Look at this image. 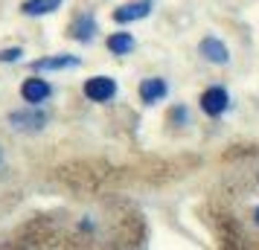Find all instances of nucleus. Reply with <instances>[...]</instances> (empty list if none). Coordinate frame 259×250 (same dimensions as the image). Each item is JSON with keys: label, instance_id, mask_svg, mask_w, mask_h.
<instances>
[{"label": "nucleus", "instance_id": "nucleus-4", "mask_svg": "<svg viewBox=\"0 0 259 250\" xmlns=\"http://www.w3.org/2000/svg\"><path fill=\"white\" fill-rule=\"evenodd\" d=\"M154 9V0H131V3H122L117 6L111 18H114V24H134V21H143V18H149Z\"/></svg>", "mask_w": 259, "mask_h": 250}, {"label": "nucleus", "instance_id": "nucleus-7", "mask_svg": "<svg viewBox=\"0 0 259 250\" xmlns=\"http://www.w3.org/2000/svg\"><path fill=\"white\" fill-rule=\"evenodd\" d=\"M198 53L204 61H212V64H227L230 61V49H227V44H224L222 38L215 35H207L204 41L198 44Z\"/></svg>", "mask_w": 259, "mask_h": 250}, {"label": "nucleus", "instance_id": "nucleus-12", "mask_svg": "<svg viewBox=\"0 0 259 250\" xmlns=\"http://www.w3.org/2000/svg\"><path fill=\"white\" fill-rule=\"evenodd\" d=\"M21 56H24L21 47H6V49H0V64H15Z\"/></svg>", "mask_w": 259, "mask_h": 250}, {"label": "nucleus", "instance_id": "nucleus-14", "mask_svg": "<svg viewBox=\"0 0 259 250\" xmlns=\"http://www.w3.org/2000/svg\"><path fill=\"white\" fill-rule=\"evenodd\" d=\"M253 218H256V224H259V207H256V210H253Z\"/></svg>", "mask_w": 259, "mask_h": 250}, {"label": "nucleus", "instance_id": "nucleus-1", "mask_svg": "<svg viewBox=\"0 0 259 250\" xmlns=\"http://www.w3.org/2000/svg\"><path fill=\"white\" fill-rule=\"evenodd\" d=\"M82 93H84V99H91V102H111V99L119 93V84H117V79H111V76H91V79H84Z\"/></svg>", "mask_w": 259, "mask_h": 250}, {"label": "nucleus", "instance_id": "nucleus-10", "mask_svg": "<svg viewBox=\"0 0 259 250\" xmlns=\"http://www.w3.org/2000/svg\"><path fill=\"white\" fill-rule=\"evenodd\" d=\"M105 47H108L111 56H128V53H134L137 41H134L131 32H111V35L105 38Z\"/></svg>", "mask_w": 259, "mask_h": 250}, {"label": "nucleus", "instance_id": "nucleus-9", "mask_svg": "<svg viewBox=\"0 0 259 250\" xmlns=\"http://www.w3.org/2000/svg\"><path fill=\"white\" fill-rule=\"evenodd\" d=\"M82 59L79 56H70V53H59V56H50V59H38L32 61V67L35 70H70V67H79Z\"/></svg>", "mask_w": 259, "mask_h": 250}, {"label": "nucleus", "instance_id": "nucleus-13", "mask_svg": "<svg viewBox=\"0 0 259 250\" xmlns=\"http://www.w3.org/2000/svg\"><path fill=\"white\" fill-rule=\"evenodd\" d=\"M169 119H172L175 125H189V111L184 105H178V108H172V111H169Z\"/></svg>", "mask_w": 259, "mask_h": 250}, {"label": "nucleus", "instance_id": "nucleus-3", "mask_svg": "<svg viewBox=\"0 0 259 250\" xmlns=\"http://www.w3.org/2000/svg\"><path fill=\"white\" fill-rule=\"evenodd\" d=\"M47 122H50L47 111L32 108V105H29V111L24 108V111H12V114H9V125L18 128V131H41Z\"/></svg>", "mask_w": 259, "mask_h": 250}, {"label": "nucleus", "instance_id": "nucleus-5", "mask_svg": "<svg viewBox=\"0 0 259 250\" xmlns=\"http://www.w3.org/2000/svg\"><path fill=\"white\" fill-rule=\"evenodd\" d=\"M50 96H53V84H50L47 79H41V76H29V79H24V84H21V99L32 108L44 105Z\"/></svg>", "mask_w": 259, "mask_h": 250}, {"label": "nucleus", "instance_id": "nucleus-11", "mask_svg": "<svg viewBox=\"0 0 259 250\" xmlns=\"http://www.w3.org/2000/svg\"><path fill=\"white\" fill-rule=\"evenodd\" d=\"M64 0H24L21 3V12L29 15V18H44V15L56 12Z\"/></svg>", "mask_w": 259, "mask_h": 250}, {"label": "nucleus", "instance_id": "nucleus-2", "mask_svg": "<svg viewBox=\"0 0 259 250\" xmlns=\"http://www.w3.org/2000/svg\"><path fill=\"white\" fill-rule=\"evenodd\" d=\"M201 111L207 114L210 119H219L230 108V93H227V87L224 84H212V87H207L204 93H201Z\"/></svg>", "mask_w": 259, "mask_h": 250}, {"label": "nucleus", "instance_id": "nucleus-6", "mask_svg": "<svg viewBox=\"0 0 259 250\" xmlns=\"http://www.w3.org/2000/svg\"><path fill=\"white\" fill-rule=\"evenodd\" d=\"M137 93H140L143 105H157V102H160V99H166V93H169V82H166V79H160V76L143 79L140 87H137Z\"/></svg>", "mask_w": 259, "mask_h": 250}, {"label": "nucleus", "instance_id": "nucleus-8", "mask_svg": "<svg viewBox=\"0 0 259 250\" xmlns=\"http://www.w3.org/2000/svg\"><path fill=\"white\" fill-rule=\"evenodd\" d=\"M67 29H70V32H67L70 38L82 41V44H88V41H94V35H96V29H99V24H96V18H94L91 12H82V15H76V18H73Z\"/></svg>", "mask_w": 259, "mask_h": 250}, {"label": "nucleus", "instance_id": "nucleus-15", "mask_svg": "<svg viewBox=\"0 0 259 250\" xmlns=\"http://www.w3.org/2000/svg\"><path fill=\"white\" fill-rule=\"evenodd\" d=\"M0 163H3V155H0Z\"/></svg>", "mask_w": 259, "mask_h": 250}]
</instances>
